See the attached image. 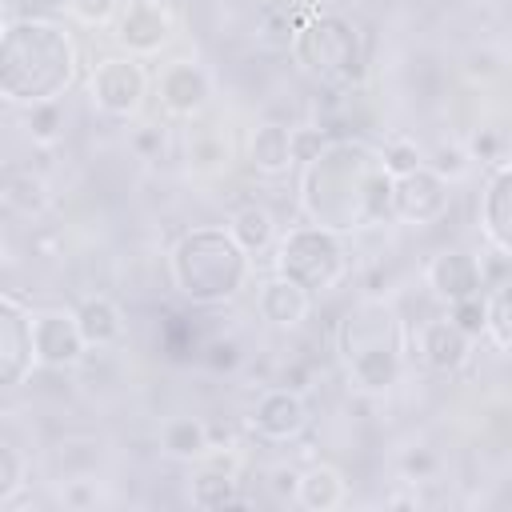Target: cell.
Listing matches in <instances>:
<instances>
[{
  "instance_id": "12",
  "label": "cell",
  "mask_w": 512,
  "mask_h": 512,
  "mask_svg": "<svg viewBox=\"0 0 512 512\" xmlns=\"http://www.w3.org/2000/svg\"><path fill=\"white\" fill-rule=\"evenodd\" d=\"M172 32V16L160 0H128L116 20V40L128 52H156Z\"/></svg>"
},
{
  "instance_id": "21",
  "label": "cell",
  "mask_w": 512,
  "mask_h": 512,
  "mask_svg": "<svg viewBox=\"0 0 512 512\" xmlns=\"http://www.w3.org/2000/svg\"><path fill=\"white\" fill-rule=\"evenodd\" d=\"M340 496H344V480H340V472L328 468V464H316V468H308L304 476H296V500H300L304 508H312V512L336 508Z\"/></svg>"
},
{
  "instance_id": "32",
  "label": "cell",
  "mask_w": 512,
  "mask_h": 512,
  "mask_svg": "<svg viewBox=\"0 0 512 512\" xmlns=\"http://www.w3.org/2000/svg\"><path fill=\"white\" fill-rule=\"evenodd\" d=\"M0 32H4V20H0Z\"/></svg>"
},
{
  "instance_id": "31",
  "label": "cell",
  "mask_w": 512,
  "mask_h": 512,
  "mask_svg": "<svg viewBox=\"0 0 512 512\" xmlns=\"http://www.w3.org/2000/svg\"><path fill=\"white\" fill-rule=\"evenodd\" d=\"M192 156H200V164H216L224 156V148L212 144V140H200V144H192Z\"/></svg>"
},
{
  "instance_id": "13",
  "label": "cell",
  "mask_w": 512,
  "mask_h": 512,
  "mask_svg": "<svg viewBox=\"0 0 512 512\" xmlns=\"http://www.w3.org/2000/svg\"><path fill=\"white\" fill-rule=\"evenodd\" d=\"M480 220H484V236L492 240V248L500 256H508V248H512V168H508V160L492 164V176H488V188L480 200Z\"/></svg>"
},
{
  "instance_id": "1",
  "label": "cell",
  "mask_w": 512,
  "mask_h": 512,
  "mask_svg": "<svg viewBox=\"0 0 512 512\" xmlns=\"http://www.w3.org/2000/svg\"><path fill=\"white\" fill-rule=\"evenodd\" d=\"M304 212L328 232H352L392 216V172L380 152L356 140H332L304 172Z\"/></svg>"
},
{
  "instance_id": "15",
  "label": "cell",
  "mask_w": 512,
  "mask_h": 512,
  "mask_svg": "<svg viewBox=\"0 0 512 512\" xmlns=\"http://www.w3.org/2000/svg\"><path fill=\"white\" fill-rule=\"evenodd\" d=\"M304 424H308V408H304V400H300L296 392H288V388L264 392V396L256 400V408H252V428H256L260 436H268V440H292V436L304 432Z\"/></svg>"
},
{
  "instance_id": "9",
  "label": "cell",
  "mask_w": 512,
  "mask_h": 512,
  "mask_svg": "<svg viewBox=\"0 0 512 512\" xmlns=\"http://www.w3.org/2000/svg\"><path fill=\"white\" fill-rule=\"evenodd\" d=\"M84 336H80V324H76V312H64V308H44L32 316V352H36V364L44 368H72L80 356H84Z\"/></svg>"
},
{
  "instance_id": "20",
  "label": "cell",
  "mask_w": 512,
  "mask_h": 512,
  "mask_svg": "<svg viewBox=\"0 0 512 512\" xmlns=\"http://www.w3.org/2000/svg\"><path fill=\"white\" fill-rule=\"evenodd\" d=\"M272 232H276V220H272L268 208H260V204H244L240 212H232L228 236H232L248 256L264 252V248L272 244Z\"/></svg>"
},
{
  "instance_id": "4",
  "label": "cell",
  "mask_w": 512,
  "mask_h": 512,
  "mask_svg": "<svg viewBox=\"0 0 512 512\" xmlns=\"http://www.w3.org/2000/svg\"><path fill=\"white\" fill-rule=\"evenodd\" d=\"M336 340H340V356L356 388L384 392L396 384L400 360H404V328L388 304L360 300L356 308H348Z\"/></svg>"
},
{
  "instance_id": "10",
  "label": "cell",
  "mask_w": 512,
  "mask_h": 512,
  "mask_svg": "<svg viewBox=\"0 0 512 512\" xmlns=\"http://www.w3.org/2000/svg\"><path fill=\"white\" fill-rule=\"evenodd\" d=\"M36 364V352H32V316L0 296V392L16 388Z\"/></svg>"
},
{
  "instance_id": "29",
  "label": "cell",
  "mask_w": 512,
  "mask_h": 512,
  "mask_svg": "<svg viewBox=\"0 0 512 512\" xmlns=\"http://www.w3.org/2000/svg\"><path fill=\"white\" fill-rule=\"evenodd\" d=\"M56 124H60V108H56V100L32 104V116H28V128H32V136H40V140H52V136H56Z\"/></svg>"
},
{
  "instance_id": "14",
  "label": "cell",
  "mask_w": 512,
  "mask_h": 512,
  "mask_svg": "<svg viewBox=\"0 0 512 512\" xmlns=\"http://www.w3.org/2000/svg\"><path fill=\"white\" fill-rule=\"evenodd\" d=\"M156 88H160V104H164L168 112H176V116L200 112L204 100H208V92H212L208 72H204L200 64H192V60H172V64L160 72Z\"/></svg>"
},
{
  "instance_id": "30",
  "label": "cell",
  "mask_w": 512,
  "mask_h": 512,
  "mask_svg": "<svg viewBox=\"0 0 512 512\" xmlns=\"http://www.w3.org/2000/svg\"><path fill=\"white\" fill-rule=\"evenodd\" d=\"M68 4L84 24H108L116 16V0H68Z\"/></svg>"
},
{
  "instance_id": "23",
  "label": "cell",
  "mask_w": 512,
  "mask_h": 512,
  "mask_svg": "<svg viewBox=\"0 0 512 512\" xmlns=\"http://www.w3.org/2000/svg\"><path fill=\"white\" fill-rule=\"evenodd\" d=\"M192 504L200 508H228V504H240L236 500V480H232V468H224V460H216V468L200 472L192 480Z\"/></svg>"
},
{
  "instance_id": "17",
  "label": "cell",
  "mask_w": 512,
  "mask_h": 512,
  "mask_svg": "<svg viewBox=\"0 0 512 512\" xmlns=\"http://www.w3.org/2000/svg\"><path fill=\"white\" fill-rule=\"evenodd\" d=\"M308 292L304 288H296L292 280H284V276H272L268 284H260V296H256V308H260V316L268 320V324H276V328H296L304 316H308Z\"/></svg>"
},
{
  "instance_id": "3",
  "label": "cell",
  "mask_w": 512,
  "mask_h": 512,
  "mask_svg": "<svg viewBox=\"0 0 512 512\" xmlns=\"http://www.w3.org/2000/svg\"><path fill=\"white\" fill-rule=\"evenodd\" d=\"M248 280V252L224 228H192L172 248V284L192 304H224Z\"/></svg>"
},
{
  "instance_id": "11",
  "label": "cell",
  "mask_w": 512,
  "mask_h": 512,
  "mask_svg": "<svg viewBox=\"0 0 512 512\" xmlns=\"http://www.w3.org/2000/svg\"><path fill=\"white\" fill-rule=\"evenodd\" d=\"M428 284L448 304L468 300V296H480L484 292V264L468 248H448V252H440L428 264Z\"/></svg>"
},
{
  "instance_id": "8",
  "label": "cell",
  "mask_w": 512,
  "mask_h": 512,
  "mask_svg": "<svg viewBox=\"0 0 512 512\" xmlns=\"http://www.w3.org/2000/svg\"><path fill=\"white\" fill-rule=\"evenodd\" d=\"M448 208V180L420 164L404 176H392V216L412 220V224H428Z\"/></svg>"
},
{
  "instance_id": "2",
  "label": "cell",
  "mask_w": 512,
  "mask_h": 512,
  "mask_svg": "<svg viewBox=\"0 0 512 512\" xmlns=\"http://www.w3.org/2000/svg\"><path fill=\"white\" fill-rule=\"evenodd\" d=\"M76 76V48L52 20L24 16L0 32V96L12 104L56 100Z\"/></svg>"
},
{
  "instance_id": "5",
  "label": "cell",
  "mask_w": 512,
  "mask_h": 512,
  "mask_svg": "<svg viewBox=\"0 0 512 512\" xmlns=\"http://www.w3.org/2000/svg\"><path fill=\"white\" fill-rule=\"evenodd\" d=\"M292 52L304 64V72L320 76L324 84H356L364 76V48L352 20L336 12H316L300 20L292 32Z\"/></svg>"
},
{
  "instance_id": "22",
  "label": "cell",
  "mask_w": 512,
  "mask_h": 512,
  "mask_svg": "<svg viewBox=\"0 0 512 512\" xmlns=\"http://www.w3.org/2000/svg\"><path fill=\"white\" fill-rule=\"evenodd\" d=\"M164 452L176 456V460H200L208 452V428L192 416H176L164 424V436H160Z\"/></svg>"
},
{
  "instance_id": "25",
  "label": "cell",
  "mask_w": 512,
  "mask_h": 512,
  "mask_svg": "<svg viewBox=\"0 0 512 512\" xmlns=\"http://www.w3.org/2000/svg\"><path fill=\"white\" fill-rule=\"evenodd\" d=\"M448 320H452L468 340L484 336V292H480V296H468V300H456Z\"/></svg>"
},
{
  "instance_id": "28",
  "label": "cell",
  "mask_w": 512,
  "mask_h": 512,
  "mask_svg": "<svg viewBox=\"0 0 512 512\" xmlns=\"http://www.w3.org/2000/svg\"><path fill=\"white\" fill-rule=\"evenodd\" d=\"M20 476H24V464H20V456L0 440V504H8L12 496H16V488H20Z\"/></svg>"
},
{
  "instance_id": "6",
  "label": "cell",
  "mask_w": 512,
  "mask_h": 512,
  "mask_svg": "<svg viewBox=\"0 0 512 512\" xmlns=\"http://www.w3.org/2000/svg\"><path fill=\"white\" fill-rule=\"evenodd\" d=\"M344 272V244H340V232H328L320 224H304V228H292L280 248H276V276L292 280L296 288H304L308 296L312 292H324L340 280Z\"/></svg>"
},
{
  "instance_id": "26",
  "label": "cell",
  "mask_w": 512,
  "mask_h": 512,
  "mask_svg": "<svg viewBox=\"0 0 512 512\" xmlns=\"http://www.w3.org/2000/svg\"><path fill=\"white\" fill-rule=\"evenodd\" d=\"M324 132L320 128H288V152H292V160H300V164H308V160H316L320 152H324Z\"/></svg>"
},
{
  "instance_id": "27",
  "label": "cell",
  "mask_w": 512,
  "mask_h": 512,
  "mask_svg": "<svg viewBox=\"0 0 512 512\" xmlns=\"http://www.w3.org/2000/svg\"><path fill=\"white\" fill-rule=\"evenodd\" d=\"M380 160H384V168H388L392 176H404V172H412V168H420V164H424V160H420V152H416L412 144H404V140L384 144Z\"/></svg>"
},
{
  "instance_id": "19",
  "label": "cell",
  "mask_w": 512,
  "mask_h": 512,
  "mask_svg": "<svg viewBox=\"0 0 512 512\" xmlns=\"http://www.w3.org/2000/svg\"><path fill=\"white\" fill-rule=\"evenodd\" d=\"M248 160L256 172H284L292 164V152H288V128L284 124H260L248 140Z\"/></svg>"
},
{
  "instance_id": "18",
  "label": "cell",
  "mask_w": 512,
  "mask_h": 512,
  "mask_svg": "<svg viewBox=\"0 0 512 512\" xmlns=\"http://www.w3.org/2000/svg\"><path fill=\"white\" fill-rule=\"evenodd\" d=\"M76 324H80V336L84 344H112L120 332H124V320H120V308L108 300V296H88L76 304Z\"/></svg>"
},
{
  "instance_id": "16",
  "label": "cell",
  "mask_w": 512,
  "mask_h": 512,
  "mask_svg": "<svg viewBox=\"0 0 512 512\" xmlns=\"http://www.w3.org/2000/svg\"><path fill=\"white\" fill-rule=\"evenodd\" d=\"M472 352V340L452 320H432L420 328V356L436 372H456Z\"/></svg>"
},
{
  "instance_id": "7",
  "label": "cell",
  "mask_w": 512,
  "mask_h": 512,
  "mask_svg": "<svg viewBox=\"0 0 512 512\" xmlns=\"http://www.w3.org/2000/svg\"><path fill=\"white\" fill-rule=\"evenodd\" d=\"M144 68L132 56H108L92 68V100L108 116H132L144 100Z\"/></svg>"
},
{
  "instance_id": "24",
  "label": "cell",
  "mask_w": 512,
  "mask_h": 512,
  "mask_svg": "<svg viewBox=\"0 0 512 512\" xmlns=\"http://www.w3.org/2000/svg\"><path fill=\"white\" fill-rule=\"evenodd\" d=\"M484 332L492 336L496 352H508L512 328H508V284H496L492 296H484Z\"/></svg>"
}]
</instances>
